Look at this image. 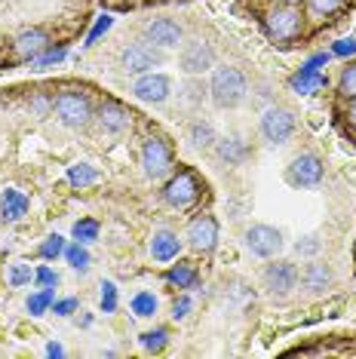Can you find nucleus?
Returning <instances> with one entry per match:
<instances>
[{"label": "nucleus", "instance_id": "f257e3e1", "mask_svg": "<svg viewBox=\"0 0 356 359\" xmlns=\"http://www.w3.org/2000/svg\"><path fill=\"white\" fill-rule=\"evenodd\" d=\"M80 10V0H0V28H6V37L13 40L22 31L34 28L25 15L40 13V15H53V13H74Z\"/></svg>", "mask_w": 356, "mask_h": 359}, {"label": "nucleus", "instance_id": "f03ea898", "mask_svg": "<svg viewBox=\"0 0 356 359\" xmlns=\"http://www.w3.org/2000/svg\"><path fill=\"white\" fill-rule=\"evenodd\" d=\"M264 31L273 43H289L301 34L304 25V13L301 6H289V4H271L264 10Z\"/></svg>", "mask_w": 356, "mask_h": 359}, {"label": "nucleus", "instance_id": "7ed1b4c3", "mask_svg": "<svg viewBox=\"0 0 356 359\" xmlns=\"http://www.w3.org/2000/svg\"><path fill=\"white\" fill-rule=\"evenodd\" d=\"M209 93H212V102L218 108H237V104L246 99V77H242L240 68H218L212 74V86H209Z\"/></svg>", "mask_w": 356, "mask_h": 359}, {"label": "nucleus", "instance_id": "20e7f679", "mask_svg": "<svg viewBox=\"0 0 356 359\" xmlns=\"http://www.w3.org/2000/svg\"><path fill=\"white\" fill-rule=\"evenodd\" d=\"M53 108H55V117L62 120L64 126H71V129H77V126H83L89 117H93V104H89V99L83 93H59L53 99Z\"/></svg>", "mask_w": 356, "mask_h": 359}, {"label": "nucleus", "instance_id": "39448f33", "mask_svg": "<svg viewBox=\"0 0 356 359\" xmlns=\"http://www.w3.org/2000/svg\"><path fill=\"white\" fill-rule=\"evenodd\" d=\"M163 197H166L169 206H175V209L191 206V203H197V197H200V178L193 175L191 169H182V172L166 182Z\"/></svg>", "mask_w": 356, "mask_h": 359}, {"label": "nucleus", "instance_id": "423d86ee", "mask_svg": "<svg viewBox=\"0 0 356 359\" xmlns=\"http://www.w3.org/2000/svg\"><path fill=\"white\" fill-rule=\"evenodd\" d=\"M142 166L151 178H163L172 169V148L166 138H148L142 148Z\"/></svg>", "mask_w": 356, "mask_h": 359}, {"label": "nucleus", "instance_id": "0eeeda50", "mask_svg": "<svg viewBox=\"0 0 356 359\" xmlns=\"http://www.w3.org/2000/svg\"><path fill=\"white\" fill-rule=\"evenodd\" d=\"M246 249L258 258H273L282 249V233L271 224H252L246 231Z\"/></svg>", "mask_w": 356, "mask_h": 359}, {"label": "nucleus", "instance_id": "6e6552de", "mask_svg": "<svg viewBox=\"0 0 356 359\" xmlns=\"http://www.w3.org/2000/svg\"><path fill=\"white\" fill-rule=\"evenodd\" d=\"M261 133L264 138L271 144H282V142H289V135L295 133V117H292V111H286V108H267L261 114Z\"/></svg>", "mask_w": 356, "mask_h": 359}, {"label": "nucleus", "instance_id": "1a4fd4ad", "mask_svg": "<svg viewBox=\"0 0 356 359\" xmlns=\"http://www.w3.org/2000/svg\"><path fill=\"white\" fill-rule=\"evenodd\" d=\"M289 182L295 187H317L322 182V160L317 154H301L289 166Z\"/></svg>", "mask_w": 356, "mask_h": 359}, {"label": "nucleus", "instance_id": "9d476101", "mask_svg": "<svg viewBox=\"0 0 356 359\" xmlns=\"http://www.w3.org/2000/svg\"><path fill=\"white\" fill-rule=\"evenodd\" d=\"M188 240L197 252H212L218 243V222L209 212H200L197 218H191L188 224Z\"/></svg>", "mask_w": 356, "mask_h": 359}, {"label": "nucleus", "instance_id": "9b49d317", "mask_svg": "<svg viewBox=\"0 0 356 359\" xmlns=\"http://www.w3.org/2000/svg\"><path fill=\"white\" fill-rule=\"evenodd\" d=\"M298 285V271L295 264H286V261H277V264H267L264 271V289L271 292V295H289Z\"/></svg>", "mask_w": 356, "mask_h": 359}, {"label": "nucleus", "instance_id": "f8f14e48", "mask_svg": "<svg viewBox=\"0 0 356 359\" xmlns=\"http://www.w3.org/2000/svg\"><path fill=\"white\" fill-rule=\"evenodd\" d=\"M215 62V53L212 46L203 43V40H193L182 50V71L184 74H203V71L212 68Z\"/></svg>", "mask_w": 356, "mask_h": 359}, {"label": "nucleus", "instance_id": "ddd939ff", "mask_svg": "<svg viewBox=\"0 0 356 359\" xmlns=\"http://www.w3.org/2000/svg\"><path fill=\"white\" fill-rule=\"evenodd\" d=\"M160 62V55L148 50L144 43H132V46H126L123 55H120V65L129 71V74H144V71H151L153 65Z\"/></svg>", "mask_w": 356, "mask_h": 359}, {"label": "nucleus", "instance_id": "4468645a", "mask_svg": "<svg viewBox=\"0 0 356 359\" xmlns=\"http://www.w3.org/2000/svg\"><path fill=\"white\" fill-rule=\"evenodd\" d=\"M182 34H184L182 25L172 19H153V22H148V28H144V37L157 46H178L182 43Z\"/></svg>", "mask_w": 356, "mask_h": 359}, {"label": "nucleus", "instance_id": "2eb2a0df", "mask_svg": "<svg viewBox=\"0 0 356 359\" xmlns=\"http://www.w3.org/2000/svg\"><path fill=\"white\" fill-rule=\"evenodd\" d=\"M169 89H172V83H169L166 74H148V77H142L139 83H135L132 93L139 95L142 102H166Z\"/></svg>", "mask_w": 356, "mask_h": 359}, {"label": "nucleus", "instance_id": "dca6fc26", "mask_svg": "<svg viewBox=\"0 0 356 359\" xmlns=\"http://www.w3.org/2000/svg\"><path fill=\"white\" fill-rule=\"evenodd\" d=\"M99 120H102V129H108V133H123V129H129V123H132V114L120 102L108 99L99 111Z\"/></svg>", "mask_w": 356, "mask_h": 359}, {"label": "nucleus", "instance_id": "f3484780", "mask_svg": "<svg viewBox=\"0 0 356 359\" xmlns=\"http://www.w3.org/2000/svg\"><path fill=\"white\" fill-rule=\"evenodd\" d=\"M0 215H4V222H22V218L28 215V197L22 191H4V197H0Z\"/></svg>", "mask_w": 356, "mask_h": 359}, {"label": "nucleus", "instance_id": "a211bd4d", "mask_svg": "<svg viewBox=\"0 0 356 359\" xmlns=\"http://www.w3.org/2000/svg\"><path fill=\"white\" fill-rule=\"evenodd\" d=\"M178 249H182V240H178L172 231L153 233V243H151L153 261H172V258H178Z\"/></svg>", "mask_w": 356, "mask_h": 359}, {"label": "nucleus", "instance_id": "6ab92c4d", "mask_svg": "<svg viewBox=\"0 0 356 359\" xmlns=\"http://www.w3.org/2000/svg\"><path fill=\"white\" fill-rule=\"evenodd\" d=\"M215 154H218V160L228 163V166H240V163H246V157H249V144L240 142V138H221Z\"/></svg>", "mask_w": 356, "mask_h": 359}, {"label": "nucleus", "instance_id": "aec40b11", "mask_svg": "<svg viewBox=\"0 0 356 359\" xmlns=\"http://www.w3.org/2000/svg\"><path fill=\"white\" fill-rule=\"evenodd\" d=\"M322 86H326V77H322L317 68H310V65H304L298 74H292V89L301 95H313V93H320Z\"/></svg>", "mask_w": 356, "mask_h": 359}, {"label": "nucleus", "instance_id": "412c9836", "mask_svg": "<svg viewBox=\"0 0 356 359\" xmlns=\"http://www.w3.org/2000/svg\"><path fill=\"white\" fill-rule=\"evenodd\" d=\"M166 280L172 285H178V289H193V285L200 283V273H197V267H193L191 261H178L172 271L166 273Z\"/></svg>", "mask_w": 356, "mask_h": 359}, {"label": "nucleus", "instance_id": "4be33fe9", "mask_svg": "<svg viewBox=\"0 0 356 359\" xmlns=\"http://www.w3.org/2000/svg\"><path fill=\"white\" fill-rule=\"evenodd\" d=\"M301 280H304L307 292H326V285L331 283V271L326 264H307Z\"/></svg>", "mask_w": 356, "mask_h": 359}, {"label": "nucleus", "instance_id": "5701e85b", "mask_svg": "<svg viewBox=\"0 0 356 359\" xmlns=\"http://www.w3.org/2000/svg\"><path fill=\"white\" fill-rule=\"evenodd\" d=\"M53 301H55V289H43V292H37V295H31V298H28L31 316H43L46 310L53 307Z\"/></svg>", "mask_w": 356, "mask_h": 359}, {"label": "nucleus", "instance_id": "b1692460", "mask_svg": "<svg viewBox=\"0 0 356 359\" xmlns=\"http://www.w3.org/2000/svg\"><path fill=\"white\" fill-rule=\"evenodd\" d=\"M338 93L344 99H356V62H350L347 68L341 71V80H338Z\"/></svg>", "mask_w": 356, "mask_h": 359}, {"label": "nucleus", "instance_id": "393cba45", "mask_svg": "<svg viewBox=\"0 0 356 359\" xmlns=\"http://www.w3.org/2000/svg\"><path fill=\"white\" fill-rule=\"evenodd\" d=\"M68 178H71V184L74 187H86V184L95 182V169L86 166V163H77V166L68 169Z\"/></svg>", "mask_w": 356, "mask_h": 359}, {"label": "nucleus", "instance_id": "a878e982", "mask_svg": "<svg viewBox=\"0 0 356 359\" xmlns=\"http://www.w3.org/2000/svg\"><path fill=\"white\" fill-rule=\"evenodd\" d=\"M132 313L135 316H153L157 313V298H153L151 292H139V295L132 298Z\"/></svg>", "mask_w": 356, "mask_h": 359}, {"label": "nucleus", "instance_id": "bb28decb", "mask_svg": "<svg viewBox=\"0 0 356 359\" xmlns=\"http://www.w3.org/2000/svg\"><path fill=\"white\" fill-rule=\"evenodd\" d=\"M166 341H169L166 329H153V332H144V334H142V344H144V350H148V353H160V350L166 347Z\"/></svg>", "mask_w": 356, "mask_h": 359}, {"label": "nucleus", "instance_id": "cd10ccee", "mask_svg": "<svg viewBox=\"0 0 356 359\" xmlns=\"http://www.w3.org/2000/svg\"><path fill=\"white\" fill-rule=\"evenodd\" d=\"M74 236L80 243H93L99 240V222H93V218H83V222L74 224Z\"/></svg>", "mask_w": 356, "mask_h": 359}, {"label": "nucleus", "instance_id": "c85d7f7f", "mask_svg": "<svg viewBox=\"0 0 356 359\" xmlns=\"http://www.w3.org/2000/svg\"><path fill=\"white\" fill-rule=\"evenodd\" d=\"M64 258H68V264L77 267V271H83V267L89 264V252L80 246V240L74 243V246H64Z\"/></svg>", "mask_w": 356, "mask_h": 359}, {"label": "nucleus", "instance_id": "c756f323", "mask_svg": "<svg viewBox=\"0 0 356 359\" xmlns=\"http://www.w3.org/2000/svg\"><path fill=\"white\" fill-rule=\"evenodd\" d=\"M40 255H43V258H59V255H64V240H62V236L59 233H53V236H46V243H43V246H40Z\"/></svg>", "mask_w": 356, "mask_h": 359}, {"label": "nucleus", "instance_id": "7c9ffc66", "mask_svg": "<svg viewBox=\"0 0 356 359\" xmlns=\"http://www.w3.org/2000/svg\"><path fill=\"white\" fill-rule=\"evenodd\" d=\"M102 310L114 313L117 310V285L114 283H102Z\"/></svg>", "mask_w": 356, "mask_h": 359}, {"label": "nucleus", "instance_id": "2f4dec72", "mask_svg": "<svg viewBox=\"0 0 356 359\" xmlns=\"http://www.w3.org/2000/svg\"><path fill=\"white\" fill-rule=\"evenodd\" d=\"M31 267L28 264H13L10 267V285H15V289H19V285H25V283H31Z\"/></svg>", "mask_w": 356, "mask_h": 359}, {"label": "nucleus", "instance_id": "473e14b6", "mask_svg": "<svg viewBox=\"0 0 356 359\" xmlns=\"http://www.w3.org/2000/svg\"><path fill=\"white\" fill-rule=\"evenodd\" d=\"M191 138H193V144H209V142H212V138H215V133H212V126L200 120V123H193V129H191Z\"/></svg>", "mask_w": 356, "mask_h": 359}, {"label": "nucleus", "instance_id": "72a5a7b5", "mask_svg": "<svg viewBox=\"0 0 356 359\" xmlns=\"http://www.w3.org/2000/svg\"><path fill=\"white\" fill-rule=\"evenodd\" d=\"M34 280L43 285V289H55V285H59V276H55V271H50V267H37Z\"/></svg>", "mask_w": 356, "mask_h": 359}, {"label": "nucleus", "instance_id": "f704fd0d", "mask_svg": "<svg viewBox=\"0 0 356 359\" xmlns=\"http://www.w3.org/2000/svg\"><path fill=\"white\" fill-rule=\"evenodd\" d=\"M188 313H191V298H188V295L175 298V301H172V316H175V320H184Z\"/></svg>", "mask_w": 356, "mask_h": 359}, {"label": "nucleus", "instance_id": "c9c22d12", "mask_svg": "<svg viewBox=\"0 0 356 359\" xmlns=\"http://www.w3.org/2000/svg\"><path fill=\"white\" fill-rule=\"evenodd\" d=\"M331 53H335V55H353V53H356V37H344V40H338V43L331 46Z\"/></svg>", "mask_w": 356, "mask_h": 359}, {"label": "nucleus", "instance_id": "e433bc0d", "mask_svg": "<svg viewBox=\"0 0 356 359\" xmlns=\"http://www.w3.org/2000/svg\"><path fill=\"white\" fill-rule=\"evenodd\" d=\"M53 310L59 316H71L77 310V298H64V301H53Z\"/></svg>", "mask_w": 356, "mask_h": 359}, {"label": "nucleus", "instance_id": "4c0bfd02", "mask_svg": "<svg viewBox=\"0 0 356 359\" xmlns=\"http://www.w3.org/2000/svg\"><path fill=\"white\" fill-rule=\"evenodd\" d=\"M108 4H114V6H129V4H184V0H108Z\"/></svg>", "mask_w": 356, "mask_h": 359}, {"label": "nucleus", "instance_id": "58836bf2", "mask_svg": "<svg viewBox=\"0 0 356 359\" xmlns=\"http://www.w3.org/2000/svg\"><path fill=\"white\" fill-rule=\"evenodd\" d=\"M31 108H34V111L40 114V117H43V114H46V111H50V108H53V102H50V99H46V95H34V102H31Z\"/></svg>", "mask_w": 356, "mask_h": 359}, {"label": "nucleus", "instance_id": "ea45409f", "mask_svg": "<svg viewBox=\"0 0 356 359\" xmlns=\"http://www.w3.org/2000/svg\"><path fill=\"white\" fill-rule=\"evenodd\" d=\"M347 117H350V126L356 129V99L350 102V111H347Z\"/></svg>", "mask_w": 356, "mask_h": 359}, {"label": "nucleus", "instance_id": "a19ab883", "mask_svg": "<svg viewBox=\"0 0 356 359\" xmlns=\"http://www.w3.org/2000/svg\"><path fill=\"white\" fill-rule=\"evenodd\" d=\"M46 353H50V356H59L62 347H59V344H50V347H46Z\"/></svg>", "mask_w": 356, "mask_h": 359}]
</instances>
